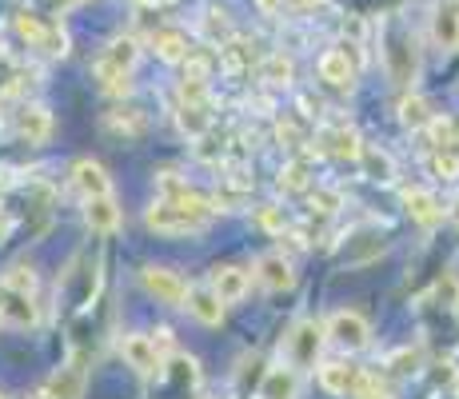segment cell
Here are the masks:
<instances>
[{"label": "cell", "instance_id": "35", "mask_svg": "<svg viewBox=\"0 0 459 399\" xmlns=\"http://www.w3.org/2000/svg\"><path fill=\"white\" fill-rule=\"evenodd\" d=\"M452 220H455V228H459V200L452 204Z\"/></svg>", "mask_w": 459, "mask_h": 399}, {"label": "cell", "instance_id": "24", "mask_svg": "<svg viewBox=\"0 0 459 399\" xmlns=\"http://www.w3.org/2000/svg\"><path fill=\"white\" fill-rule=\"evenodd\" d=\"M176 120H180V128L188 132V136H204L208 124H212L204 104H180V117H176Z\"/></svg>", "mask_w": 459, "mask_h": 399}, {"label": "cell", "instance_id": "29", "mask_svg": "<svg viewBox=\"0 0 459 399\" xmlns=\"http://www.w3.org/2000/svg\"><path fill=\"white\" fill-rule=\"evenodd\" d=\"M359 160H364V164L376 172V180H392V160H387L384 152H376V148H364V156H359Z\"/></svg>", "mask_w": 459, "mask_h": 399}, {"label": "cell", "instance_id": "7", "mask_svg": "<svg viewBox=\"0 0 459 399\" xmlns=\"http://www.w3.org/2000/svg\"><path fill=\"white\" fill-rule=\"evenodd\" d=\"M324 348V327L316 319H299L288 335V368H312Z\"/></svg>", "mask_w": 459, "mask_h": 399}, {"label": "cell", "instance_id": "27", "mask_svg": "<svg viewBox=\"0 0 459 399\" xmlns=\"http://www.w3.org/2000/svg\"><path fill=\"white\" fill-rule=\"evenodd\" d=\"M288 76H292V60H288L284 52H272V56L264 60V80H268V84H288Z\"/></svg>", "mask_w": 459, "mask_h": 399}, {"label": "cell", "instance_id": "32", "mask_svg": "<svg viewBox=\"0 0 459 399\" xmlns=\"http://www.w3.org/2000/svg\"><path fill=\"white\" fill-rule=\"evenodd\" d=\"M335 204H340V192L316 188V208H320V212H335Z\"/></svg>", "mask_w": 459, "mask_h": 399}, {"label": "cell", "instance_id": "21", "mask_svg": "<svg viewBox=\"0 0 459 399\" xmlns=\"http://www.w3.org/2000/svg\"><path fill=\"white\" fill-rule=\"evenodd\" d=\"M324 148H328L335 160H359V156H364V144H359L356 128H348V124L324 128Z\"/></svg>", "mask_w": 459, "mask_h": 399}, {"label": "cell", "instance_id": "14", "mask_svg": "<svg viewBox=\"0 0 459 399\" xmlns=\"http://www.w3.org/2000/svg\"><path fill=\"white\" fill-rule=\"evenodd\" d=\"M260 399H299V376L296 368L280 363V368H268L260 379Z\"/></svg>", "mask_w": 459, "mask_h": 399}, {"label": "cell", "instance_id": "30", "mask_svg": "<svg viewBox=\"0 0 459 399\" xmlns=\"http://www.w3.org/2000/svg\"><path fill=\"white\" fill-rule=\"evenodd\" d=\"M260 224L268 228V232H284V228H288V216H284L280 208H272V204H268V208H260Z\"/></svg>", "mask_w": 459, "mask_h": 399}, {"label": "cell", "instance_id": "9", "mask_svg": "<svg viewBox=\"0 0 459 399\" xmlns=\"http://www.w3.org/2000/svg\"><path fill=\"white\" fill-rule=\"evenodd\" d=\"M208 288L216 291L220 304H240V299L248 296V288H252V272H248V268H236V264H228V268H216V272H212Z\"/></svg>", "mask_w": 459, "mask_h": 399}, {"label": "cell", "instance_id": "36", "mask_svg": "<svg viewBox=\"0 0 459 399\" xmlns=\"http://www.w3.org/2000/svg\"><path fill=\"white\" fill-rule=\"evenodd\" d=\"M148 4H168V0H148Z\"/></svg>", "mask_w": 459, "mask_h": 399}, {"label": "cell", "instance_id": "18", "mask_svg": "<svg viewBox=\"0 0 459 399\" xmlns=\"http://www.w3.org/2000/svg\"><path fill=\"white\" fill-rule=\"evenodd\" d=\"M0 319H8L13 327H37V304L32 296H21V291H0Z\"/></svg>", "mask_w": 459, "mask_h": 399}, {"label": "cell", "instance_id": "10", "mask_svg": "<svg viewBox=\"0 0 459 399\" xmlns=\"http://www.w3.org/2000/svg\"><path fill=\"white\" fill-rule=\"evenodd\" d=\"M84 220H88V228H92V232L112 236V232H120V224H125V212H120L117 196L108 192V196L84 200Z\"/></svg>", "mask_w": 459, "mask_h": 399}, {"label": "cell", "instance_id": "12", "mask_svg": "<svg viewBox=\"0 0 459 399\" xmlns=\"http://www.w3.org/2000/svg\"><path fill=\"white\" fill-rule=\"evenodd\" d=\"M120 351H125L128 368H136L140 376H156L160 371V351H156L152 335H125Z\"/></svg>", "mask_w": 459, "mask_h": 399}, {"label": "cell", "instance_id": "2", "mask_svg": "<svg viewBox=\"0 0 459 399\" xmlns=\"http://www.w3.org/2000/svg\"><path fill=\"white\" fill-rule=\"evenodd\" d=\"M136 56H140V44L132 37H117L108 40V48L100 52V60H96V76H100V88L112 96L120 92H132V68H136Z\"/></svg>", "mask_w": 459, "mask_h": 399}, {"label": "cell", "instance_id": "26", "mask_svg": "<svg viewBox=\"0 0 459 399\" xmlns=\"http://www.w3.org/2000/svg\"><path fill=\"white\" fill-rule=\"evenodd\" d=\"M431 172H436V180H444V184H452L459 180V156L455 152H431Z\"/></svg>", "mask_w": 459, "mask_h": 399}, {"label": "cell", "instance_id": "4", "mask_svg": "<svg viewBox=\"0 0 459 399\" xmlns=\"http://www.w3.org/2000/svg\"><path fill=\"white\" fill-rule=\"evenodd\" d=\"M140 283H144V291L156 299V304H168V308H184V299H188V288H192V283L184 280L180 272L160 268V264H148V268L140 272Z\"/></svg>", "mask_w": 459, "mask_h": 399}, {"label": "cell", "instance_id": "6", "mask_svg": "<svg viewBox=\"0 0 459 399\" xmlns=\"http://www.w3.org/2000/svg\"><path fill=\"white\" fill-rule=\"evenodd\" d=\"M16 32H21L32 48H44L48 56H65V52H68L65 29H60V24H52V21H40L37 13H21V16H16Z\"/></svg>", "mask_w": 459, "mask_h": 399}, {"label": "cell", "instance_id": "25", "mask_svg": "<svg viewBox=\"0 0 459 399\" xmlns=\"http://www.w3.org/2000/svg\"><path fill=\"white\" fill-rule=\"evenodd\" d=\"M280 188H284V192H307V188H312L304 160H292V164H284V172H280Z\"/></svg>", "mask_w": 459, "mask_h": 399}, {"label": "cell", "instance_id": "37", "mask_svg": "<svg viewBox=\"0 0 459 399\" xmlns=\"http://www.w3.org/2000/svg\"><path fill=\"white\" fill-rule=\"evenodd\" d=\"M0 399H4V395H0Z\"/></svg>", "mask_w": 459, "mask_h": 399}, {"label": "cell", "instance_id": "8", "mask_svg": "<svg viewBox=\"0 0 459 399\" xmlns=\"http://www.w3.org/2000/svg\"><path fill=\"white\" fill-rule=\"evenodd\" d=\"M431 40L439 52H459V0H439L431 13Z\"/></svg>", "mask_w": 459, "mask_h": 399}, {"label": "cell", "instance_id": "3", "mask_svg": "<svg viewBox=\"0 0 459 399\" xmlns=\"http://www.w3.org/2000/svg\"><path fill=\"white\" fill-rule=\"evenodd\" d=\"M144 224L152 228L156 236H188V232H204L208 216H200V212L184 208V204H176V200H156L152 208L144 212Z\"/></svg>", "mask_w": 459, "mask_h": 399}, {"label": "cell", "instance_id": "11", "mask_svg": "<svg viewBox=\"0 0 459 399\" xmlns=\"http://www.w3.org/2000/svg\"><path fill=\"white\" fill-rule=\"evenodd\" d=\"M73 188L81 192L84 200H92V196H108L112 180H108V172H104V164H96V160L84 156L73 164Z\"/></svg>", "mask_w": 459, "mask_h": 399}, {"label": "cell", "instance_id": "1", "mask_svg": "<svg viewBox=\"0 0 459 399\" xmlns=\"http://www.w3.org/2000/svg\"><path fill=\"white\" fill-rule=\"evenodd\" d=\"M384 68H387V76H392V84H400V88L416 84V73H420L416 37H411V29L400 16H392V21L384 24Z\"/></svg>", "mask_w": 459, "mask_h": 399}, {"label": "cell", "instance_id": "13", "mask_svg": "<svg viewBox=\"0 0 459 399\" xmlns=\"http://www.w3.org/2000/svg\"><path fill=\"white\" fill-rule=\"evenodd\" d=\"M255 276H260V283H264V288H272V291H288L296 283L292 260H288V256H280V252L260 256V260H255Z\"/></svg>", "mask_w": 459, "mask_h": 399}, {"label": "cell", "instance_id": "33", "mask_svg": "<svg viewBox=\"0 0 459 399\" xmlns=\"http://www.w3.org/2000/svg\"><path fill=\"white\" fill-rule=\"evenodd\" d=\"M255 4H260V13H276V8L284 4V0H255Z\"/></svg>", "mask_w": 459, "mask_h": 399}, {"label": "cell", "instance_id": "23", "mask_svg": "<svg viewBox=\"0 0 459 399\" xmlns=\"http://www.w3.org/2000/svg\"><path fill=\"white\" fill-rule=\"evenodd\" d=\"M400 124H403V128H411V132L428 128V124H431L428 104H423L420 96H403V104H400Z\"/></svg>", "mask_w": 459, "mask_h": 399}, {"label": "cell", "instance_id": "20", "mask_svg": "<svg viewBox=\"0 0 459 399\" xmlns=\"http://www.w3.org/2000/svg\"><path fill=\"white\" fill-rule=\"evenodd\" d=\"M184 308H188V312L196 316L204 327H216L220 319H224V304L216 299V291H212V288H188V299H184Z\"/></svg>", "mask_w": 459, "mask_h": 399}, {"label": "cell", "instance_id": "34", "mask_svg": "<svg viewBox=\"0 0 459 399\" xmlns=\"http://www.w3.org/2000/svg\"><path fill=\"white\" fill-rule=\"evenodd\" d=\"M299 8H312V4H324V0H296Z\"/></svg>", "mask_w": 459, "mask_h": 399}, {"label": "cell", "instance_id": "19", "mask_svg": "<svg viewBox=\"0 0 459 399\" xmlns=\"http://www.w3.org/2000/svg\"><path fill=\"white\" fill-rule=\"evenodd\" d=\"M84 395V363L73 360L48 379V399H81Z\"/></svg>", "mask_w": 459, "mask_h": 399}, {"label": "cell", "instance_id": "28", "mask_svg": "<svg viewBox=\"0 0 459 399\" xmlns=\"http://www.w3.org/2000/svg\"><path fill=\"white\" fill-rule=\"evenodd\" d=\"M4 291H21V296H32L37 291V276L29 268H13L4 276Z\"/></svg>", "mask_w": 459, "mask_h": 399}, {"label": "cell", "instance_id": "5", "mask_svg": "<svg viewBox=\"0 0 459 399\" xmlns=\"http://www.w3.org/2000/svg\"><path fill=\"white\" fill-rule=\"evenodd\" d=\"M324 335H328L335 348H343V351H364L368 343H372V324H368V319L359 316V312L343 308V312H335V316L328 319Z\"/></svg>", "mask_w": 459, "mask_h": 399}, {"label": "cell", "instance_id": "31", "mask_svg": "<svg viewBox=\"0 0 459 399\" xmlns=\"http://www.w3.org/2000/svg\"><path fill=\"white\" fill-rule=\"evenodd\" d=\"M436 296H439V299L447 296V308H455V304H459V283H455V276H444V280H439V283H436Z\"/></svg>", "mask_w": 459, "mask_h": 399}, {"label": "cell", "instance_id": "16", "mask_svg": "<svg viewBox=\"0 0 459 399\" xmlns=\"http://www.w3.org/2000/svg\"><path fill=\"white\" fill-rule=\"evenodd\" d=\"M16 132H21L29 144H44L52 132V112L44 108V104H24V108L16 112Z\"/></svg>", "mask_w": 459, "mask_h": 399}, {"label": "cell", "instance_id": "22", "mask_svg": "<svg viewBox=\"0 0 459 399\" xmlns=\"http://www.w3.org/2000/svg\"><path fill=\"white\" fill-rule=\"evenodd\" d=\"M152 52L168 65H180V60H188V37H184V29H156L152 32Z\"/></svg>", "mask_w": 459, "mask_h": 399}, {"label": "cell", "instance_id": "15", "mask_svg": "<svg viewBox=\"0 0 459 399\" xmlns=\"http://www.w3.org/2000/svg\"><path fill=\"white\" fill-rule=\"evenodd\" d=\"M320 80L332 88H351L356 84V65H351L348 48H332L320 56Z\"/></svg>", "mask_w": 459, "mask_h": 399}, {"label": "cell", "instance_id": "17", "mask_svg": "<svg viewBox=\"0 0 459 399\" xmlns=\"http://www.w3.org/2000/svg\"><path fill=\"white\" fill-rule=\"evenodd\" d=\"M403 204H408V216L416 220L420 228H436L444 220V204L431 196L428 188H408L403 192Z\"/></svg>", "mask_w": 459, "mask_h": 399}]
</instances>
